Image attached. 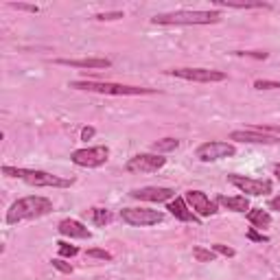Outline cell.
<instances>
[{
    "label": "cell",
    "mask_w": 280,
    "mask_h": 280,
    "mask_svg": "<svg viewBox=\"0 0 280 280\" xmlns=\"http://www.w3.org/2000/svg\"><path fill=\"white\" fill-rule=\"evenodd\" d=\"M215 7H228V9H269L267 2L256 0V2H230V0H215Z\"/></svg>",
    "instance_id": "19"
},
{
    "label": "cell",
    "mask_w": 280,
    "mask_h": 280,
    "mask_svg": "<svg viewBox=\"0 0 280 280\" xmlns=\"http://www.w3.org/2000/svg\"><path fill=\"white\" fill-rule=\"evenodd\" d=\"M269 208H272V210H278V212H280V195H278V197H274V200H269Z\"/></svg>",
    "instance_id": "33"
},
{
    "label": "cell",
    "mask_w": 280,
    "mask_h": 280,
    "mask_svg": "<svg viewBox=\"0 0 280 280\" xmlns=\"http://www.w3.org/2000/svg\"><path fill=\"white\" fill-rule=\"evenodd\" d=\"M247 239H249V241H254V243H267L269 241L265 234L256 232V228H249V230H247Z\"/></svg>",
    "instance_id": "31"
},
{
    "label": "cell",
    "mask_w": 280,
    "mask_h": 280,
    "mask_svg": "<svg viewBox=\"0 0 280 280\" xmlns=\"http://www.w3.org/2000/svg\"><path fill=\"white\" fill-rule=\"evenodd\" d=\"M274 173H276V175L280 177V166H276V171H274Z\"/></svg>",
    "instance_id": "34"
},
{
    "label": "cell",
    "mask_w": 280,
    "mask_h": 280,
    "mask_svg": "<svg viewBox=\"0 0 280 280\" xmlns=\"http://www.w3.org/2000/svg\"><path fill=\"white\" fill-rule=\"evenodd\" d=\"M234 55H239V57H252V59H267L269 53H265V50H234Z\"/></svg>",
    "instance_id": "24"
},
{
    "label": "cell",
    "mask_w": 280,
    "mask_h": 280,
    "mask_svg": "<svg viewBox=\"0 0 280 280\" xmlns=\"http://www.w3.org/2000/svg\"><path fill=\"white\" fill-rule=\"evenodd\" d=\"M57 247H59V256H62V258H73V256H77V254H79L77 245H68V243H64V241H59Z\"/></svg>",
    "instance_id": "23"
},
{
    "label": "cell",
    "mask_w": 280,
    "mask_h": 280,
    "mask_svg": "<svg viewBox=\"0 0 280 280\" xmlns=\"http://www.w3.org/2000/svg\"><path fill=\"white\" fill-rule=\"evenodd\" d=\"M247 221L252 223L254 228H267L269 223H272V215H269L267 210H263V208H249Z\"/></svg>",
    "instance_id": "18"
},
{
    "label": "cell",
    "mask_w": 280,
    "mask_h": 280,
    "mask_svg": "<svg viewBox=\"0 0 280 280\" xmlns=\"http://www.w3.org/2000/svg\"><path fill=\"white\" fill-rule=\"evenodd\" d=\"M70 88L85 90V92L99 94H114V96H138V94H156L154 88H140V85H123L110 83V81H73Z\"/></svg>",
    "instance_id": "4"
},
{
    "label": "cell",
    "mask_w": 280,
    "mask_h": 280,
    "mask_svg": "<svg viewBox=\"0 0 280 280\" xmlns=\"http://www.w3.org/2000/svg\"><path fill=\"white\" fill-rule=\"evenodd\" d=\"M177 147H180V140L177 138H162L151 145V151L154 154H169V151H175Z\"/></svg>",
    "instance_id": "20"
},
{
    "label": "cell",
    "mask_w": 280,
    "mask_h": 280,
    "mask_svg": "<svg viewBox=\"0 0 280 280\" xmlns=\"http://www.w3.org/2000/svg\"><path fill=\"white\" fill-rule=\"evenodd\" d=\"M50 263H53V267L57 269V272H62V274H73V265L66 263L64 258H53Z\"/></svg>",
    "instance_id": "29"
},
{
    "label": "cell",
    "mask_w": 280,
    "mask_h": 280,
    "mask_svg": "<svg viewBox=\"0 0 280 280\" xmlns=\"http://www.w3.org/2000/svg\"><path fill=\"white\" fill-rule=\"evenodd\" d=\"M221 18H223L221 11H217V9H212V11H188V9H182V11L154 16L151 22L162 24V27H169V24H184V27H191V24H217V22H221Z\"/></svg>",
    "instance_id": "3"
},
{
    "label": "cell",
    "mask_w": 280,
    "mask_h": 280,
    "mask_svg": "<svg viewBox=\"0 0 280 280\" xmlns=\"http://www.w3.org/2000/svg\"><path fill=\"white\" fill-rule=\"evenodd\" d=\"M230 140L237 142H249V145H278L280 136H272V134H261V131L254 129H237L230 134Z\"/></svg>",
    "instance_id": "13"
},
{
    "label": "cell",
    "mask_w": 280,
    "mask_h": 280,
    "mask_svg": "<svg viewBox=\"0 0 280 280\" xmlns=\"http://www.w3.org/2000/svg\"><path fill=\"white\" fill-rule=\"evenodd\" d=\"M134 200H140V201H154V203H160V201H171L175 197V191L173 188H166V186H145V188H136V191L129 193Z\"/></svg>",
    "instance_id": "12"
},
{
    "label": "cell",
    "mask_w": 280,
    "mask_h": 280,
    "mask_svg": "<svg viewBox=\"0 0 280 280\" xmlns=\"http://www.w3.org/2000/svg\"><path fill=\"white\" fill-rule=\"evenodd\" d=\"M50 212H53V201L48 197H40V195L22 197V200L13 201L11 208L7 210V223L9 226H16L20 221L40 219L44 215H50Z\"/></svg>",
    "instance_id": "1"
},
{
    "label": "cell",
    "mask_w": 280,
    "mask_h": 280,
    "mask_svg": "<svg viewBox=\"0 0 280 280\" xmlns=\"http://www.w3.org/2000/svg\"><path fill=\"white\" fill-rule=\"evenodd\" d=\"M88 254L90 258H99V261H112V254L108 252V249H99V247H92V249H88Z\"/></svg>",
    "instance_id": "27"
},
{
    "label": "cell",
    "mask_w": 280,
    "mask_h": 280,
    "mask_svg": "<svg viewBox=\"0 0 280 280\" xmlns=\"http://www.w3.org/2000/svg\"><path fill=\"white\" fill-rule=\"evenodd\" d=\"M120 219L129 226H158L162 223V215L160 210H151V208H123L120 210Z\"/></svg>",
    "instance_id": "9"
},
{
    "label": "cell",
    "mask_w": 280,
    "mask_h": 280,
    "mask_svg": "<svg viewBox=\"0 0 280 280\" xmlns=\"http://www.w3.org/2000/svg\"><path fill=\"white\" fill-rule=\"evenodd\" d=\"M164 164H166V158H162L160 154H138V156L127 160L125 171H129V173H156Z\"/></svg>",
    "instance_id": "10"
},
{
    "label": "cell",
    "mask_w": 280,
    "mask_h": 280,
    "mask_svg": "<svg viewBox=\"0 0 280 280\" xmlns=\"http://www.w3.org/2000/svg\"><path fill=\"white\" fill-rule=\"evenodd\" d=\"M228 182H230L232 186H237L241 193H245V195H252V197L267 195V193H272V188H274L272 180H254V177L237 175V173L228 175Z\"/></svg>",
    "instance_id": "8"
},
{
    "label": "cell",
    "mask_w": 280,
    "mask_h": 280,
    "mask_svg": "<svg viewBox=\"0 0 280 280\" xmlns=\"http://www.w3.org/2000/svg\"><path fill=\"white\" fill-rule=\"evenodd\" d=\"M94 18L99 20V22H112V20L125 18V13H123V11H105V13H96Z\"/></svg>",
    "instance_id": "25"
},
{
    "label": "cell",
    "mask_w": 280,
    "mask_h": 280,
    "mask_svg": "<svg viewBox=\"0 0 280 280\" xmlns=\"http://www.w3.org/2000/svg\"><path fill=\"white\" fill-rule=\"evenodd\" d=\"M254 88H256V90H280V83H278V81L256 79V81H254Z\"/></svg>",
    "instance_id": "26"
},
{
    "label": "cell",
    "mask_w": 280,
    "mask_h": 280,
    "mask_svg": "<svg viewBox=\"0 0 280 280\" xmlns=\"http://www.w3.org/2000/svg\"><path fill=\"white\" fill-rule=\"evenodd\" d=\"M94 134H96L94 127H83V129H81V140H90Z\"/></svg>",
    "instance_id": "32"
},
{
    "label": "cell",
    "mask_w": 280,
    "mask_h": 280,
    "mask_svg": "<svg viewBox=\"0 0 280 280\" xmlns=\"http://www.w3.org/2000/svg\"><path fill=\"white\" fill-rule=\"evenodd\" d=\"M166 210L171 212L175 219H180V221H193V223H200V217L195 215V212L188 208V203L184 197H175V200L169 201V206H166Z\"/></svg>",
    "instance_id": "15"
},
{
    "label": "cell",
    "mask_w": 280,
    "mask_h": 280,
    "mask_svg": "<svg viewBox=\"0 0 280 280\" xmlns=\"http://www.w3.org/2000/svg\"><path fill=\"white\" fill-rule=\"evenodd\" d=\"M193 256H195L200 263H215V261H217V252H212V249H206V247H201V245L193 247Z\"/></svg>",
    "instance_id": "21"
},
{
    "label": "cell",
    "mask_w": 280,
    "mask_h": 280,
    "mask_svg": "<svg viewBox=\"0 0 280 280\" xmlns=\"http://www.w3.org/2000/svg\"><path fill=\"white\" fill-rule=\"evenodd\" d=\"M217 203H221L223 208L232 212H249V200L245 195H237V197H226V195H219Z\"/></svg>",
    "instance_id": "17"
},
{
    "label": "cell",
    "mask_w": 280,
    "mask_h": 280,
    "mask_svg": "<svg viewBox=\"0 0 280 280\" xmlns=\"http://www.w3.org/2000/svg\"><path fill=\"white\" fill-rule=\"evenodd\" d=\"M110 158V149L105 145L99 147H85V149H77L70 154V160L77 166H83V169H96V166H103Z\"/></svg>",
    "instance_id": "5"
},
{
    "label": "cell",
    "mask_w": 280,
    "mask_h": 280,
    "mask_svg": "<svg viewBox=\"0 0 280 280\" xmlns=\"http://www.w3.org/2000/svg\"><path fill=\"white\" fill-rule=\"evenodd\" d=\"M2 173L7 177H16V180L27 182L29 186H40V188H68L75 184V177H59L46 171L38 169H22V166H2Z\"/></svg>",
    "instance_id": "2"
},
{
    "label": "cell",
    "mask_w": 280,
    "mask_h": 280,
    "mask_svg": "<svg viewBox=\"0 0 280 280\" xmlns=\"http://www.w3.org/2000/svg\"><path fill=\"white\" fill-rule=\"evenodd\" d=\"M195 156L201 162H215V160H223V158H232L237 156V147L232 142H221V140H212V142H203L197 147Z\"/></svg>",
    "instance_id": "7"
},
{
    "label": "cell",
    "mask_w": 280,
    "mask_h": 280,
    "mask_svg": "<svg viewBox=\"0 0 280 280\" xmlns=\"http://www.w3.org/2000/svg\"><path fill=\"white\" fill-rule=\"evenodd\" d=\"M57 230H59V234L70 237V239H90L92 237V232H90L81 221H77V219H62Z\"/></svg>",
    "instance_id": "14"
},
{
    "label": "cell",
    "mask_w": 280,
    "mask_h": 280,
    "mask_svg": "<svg viewBox=\"0 0 280 280\" xmlns=\"http://www.w3.org/2000/svg\"><path fill=\"white\" fill-rule=\"evenodd\" d=\"M210 249H212V252H217V254H221V256H228V258H232L234 254H237V252H234L232 247L223 245V243H215V245H212Z\"/></svg>",
    "instance_id": "30"
},
{
    "label": "cell",
    "mask_w": 280,
    "mask_h": 280,
    "mask_svg": "<svg viewBox=\"0 0 280 280\" xmlns=\"http://www.w3.org/2000/svg\"><path fill=\"white\" fill-rule=\"evenodd\" d=\"M90 215H92L94 226H108V223L112 221V212L105 210V208H92Z\"/></svg>",
    "instance_id": "22"
},
{
    "label": "cell",
    "mask_w": 280,
    "mask_h": 280,
    "mask_svg": "<svg viewBox=\"0 0 280 280\" xmlns=\"http://www.w3.org/2000/svg\"><path fill=\"white\" fill-rule=\"evenodd\" d=\"M171 77H180L186 81H197V83H217V81H226L228 75L221 70H210V68H173L169 70Z\"/></svg>",
    "instance_id": "6"
},
{
    "label": "cell",
    "mask_w": 280,
    "mask_h": 280,
    "mask_svg": "<svg viewBox=\"0 0 280 280\" xmlns=\"http://www.w3.org/2000/svg\"><path fill=\"white\" fill-rule=\"evenodd\" d=\"M184 200L197 217H212L217 215V201H212L206 193L201 191H186Z\"/></svg>",
    "instance_id": "11"
},
{
    "label": "cell",
    "mask_w": 280,
    "mask_h": 280,
    "mask_svg": "<svg viewBox=\"0 0 280 280\" xmlns=\"http://www.w3.org/2000/svg\"><path fill=\"white\" fill-rule=\"evenodd\" d=\"M11 9H18V11H29V13H40L38 4H27V2H9Z\"/></svg>",
    "instance_id": "28"
},
{
    "label": "cell",
    "mask_w": 280,
    "mask_h": 280,
    "mask_svg": "<svg viewBox=\"0 0 280 280\" xmlns=\"http://www.w3.org/2000/svg\"><path fill=\"white\" fill-rule=\"evenodd\" d=\"M59 66H70V68H110L112 62L105 57H88V59H57Z\"/></svg>",
    "instance_id": "16"
}]
</instances>
